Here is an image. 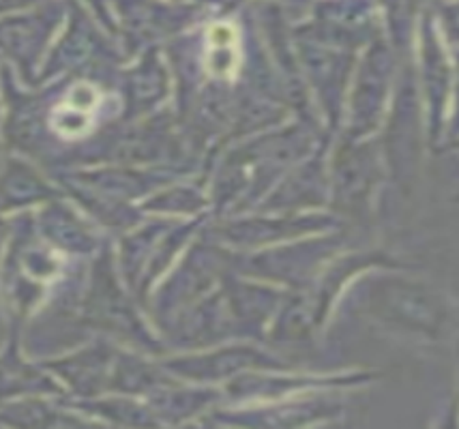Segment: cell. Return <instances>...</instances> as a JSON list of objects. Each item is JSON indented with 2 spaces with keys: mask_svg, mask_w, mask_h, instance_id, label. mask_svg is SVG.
Segmentation results:
<instances>
[{
  "mask_svg": "<svg viewBox=\"0 0 459 429\" xmlns=\"http://www.w3.org/2000/svg\"><path fill=\"white\" fill-rule=\"evenodd\" d=\"M7 153V149H4V144H3V140H0V159H3V155Z\"/></svg>",
  "mask_w": 459,
  "mask_h": 429,
  "instance_id": "obj_41",
  "label": "cell"
},
{
  "mask_svg": "<svg viewBox=\"0 0 459 429\" xmlns=\"http://www.w3.org/2000/svg\"><path fill=\"white\" fill-rule=\"evenodd\" d=\"M343 395V390H318L260 404H223L209 412L198 425L271 429L331 425L346 419L348 401Z\"/></svg>",
  "mask_w": 459,
  "mask_h": 429,
  "instance_id": "obj_12",
  "label": "cell"
},
{
  "mask_svg": "<svg viewBox=\"0 0 459 429\" xmlns=\"http://www.w3.org/2000/svg\"><path fill=\"white\" fill-rule=\"evenodd\" d=\"M9 236V219H3L0 217V266H3V256H4V245H7Z\"/></svg>",
  "mask_w": 459,
  "mask_h": 429,
  "instance_id": "obj_38",
  "label": "cell"
},
{
  "mask_svg": "<svg viewBox=\"0 0 459 429\" xmlns=\"http://www.w3.org/2000/svg\"><path fill=\"white\" fill-rule=\"evenodd\" d=\"M0 425L7 427H80L97 425L84 412L71 408L65 399L32 395L3 401L0 404Z\"/></svg>",
  "mask_w": 459,
  "mask_h": 429,
  "instance_id": "obj_27",
  "label": "cell"
},
{
  "mask_svg": "<svg viewBox=\"0 0 459 429\" xmlns=\"http://www.w3.org/2000/svg\"><path fill=\"white\" fill-rule=\"evenodd\" d=\"M125 61H129L127 54L117 50L110 39L97 30L91 15L75 0H69L67 26L43 61L37 82L32 86L54 82L67 75L117 78L120 72L118 64Z\"/></svg>",
  "mask_w": 459,
  "mask_h": 429,
  "instance_id": "obj_11",
  "label": "cell"
},
{
  "mask_svg": "<svg viewBox=\"0 0 459 429\" xmlns=\"http://www.w3.org/2000/svg\"><path fill=\"white\" fill-rule=\"evenodd\" d=\"M378 144L386 167V187H393L400 198L410 200L417 192L425 155L429 153L414 58L397 61L395 90L378 132Z\"/></svg>",
  "mask_w": 459,
  "mask_h": 429,
  "instance_id": "obj_5",
  "label": "cell"
},
{
  "mask_svg": "<svg viewBox=\"0 0 459 429\" xmlns=\"http://www.w3.org/2000/svg\"><path fill=\"white\" fill-rule=\"evenodd\" d=\"M333 138H326L314 153L290 167L254 210H264V213L329 210V149Z\"/></svg>",
  "mask_w": 459,
  "mask_h": 429,
  "instance_id": "obj_18",
  "label": "cell"
},
{
  "mask_svg": "<svg viewBox=\"0 0 459 429\" xmlns=\"http://www.w3.org/2000/svg\"><path fill=\"white\" fill-rule=\"evenodd\" d=\"M118 347L112 339L97 338L65 355L43 358L41 363L63 384L67 393L65 399H92L110 389L112 365Z\"/></svg>",
  "mask_w": 459,
  "mask_h": 429,
  "instance_id": "obj_20",
  "label": "cell"
},
{
  "mask_svg": "<svg viewBox=\"0 0 459 429\" xmlns=\"http://www.w3.org/2000/svg\"><path fill=\"white\" fill-rule=\"evenodd\" d=\"M65 195L60 184L29 157L7 153L0 159V217L26 213Z\"/></svg>",
  "mask_w": 459,
  "mask_h": 429,
  "instance_id": "obj_24",
  "label": "cell"
},
{
  "mask_svg": "<svg viewBox=\"0 0 459 429\" xmlns=\"http://www.w3.org/2000/svg\"><path fill=\"white\" fill-rule=\"evenodd\" d=\"M385 373L380 369H266L249 372L223 384L226 404H260L294 398V395L318 393V390H357L380 382Z\"/></svg>",
  "mask_w": 459,
  "mask_h": 429,
  "instance_id": "obj_10",
  "label": "cell"
},
{
  "mask_svg": "<svg viewBox=\"0 0 459 429\" xmlns=\"http://www.w3.org/2000/svg\"><path fill=\"white\" fill-rule=\"evenodd\" d=\"M35 224L43 241L50 243L54 249L71 260L97 256L108 243L74 204L65 202L63 195L35 210Z\"/></svg>",
  "mask_w": 459,
  "mask_h": 429,
  "instance_id": "obj_25",
  "label": "cell"
},
{
  "mask_svg": "<svg viewBox=\"0 0 459 429\" xmlns=\"http://www.w3.org/2000/svg\"><path fill=\"white\" fill-rule=\"evenodd\" d=\"M89 4L92 15H95L97 21L103 26V30H108V35L117 37L118 35V24L117 18H114V11L110 0H84Z\"/></svg>",
  "mask_w": 459,
  "mask_h": 429,
  "instance_id": "obj_34",
  "label": "cell"
},
{
  "mask_svg": "<svg viewBox=\"0 0 459 429\" xmlns=\"http://www.w3.org/2000/svg\"><path fill=\"white\" fill-rule=\"evenodd\" d=\"M365 235L352 227H337L255 252H237L238 273L266 281L281 290H303L318 277L333 258L360 245Z\"/></svg>",
  "mask_w": 459,
  "mask_h": 429,
  "instance_id": "obj_7",
  "label": "cell"
},
{
  "mask_svg": "<svg viewBox=\"0 0 459 429\" xmlns=\"http://www.w3.org/2000/svg\"><path fill=\"white\" fill-rule=\"evenodd\" d=\"M294 50H297L300 75L318 114L322 127L331 135L342 129L343 107L352 80L359 52L333 46L292 24Z\"/></svg>",
  "mask_w": 459,
  "mask_h": 429,
  "instance_id": "obj_9",
  "label": "cell"
},
{
  "mask_svg": "<svg viewBox=\"0 0 459 429\" xmlns=\"http://www.w3.org/2000/svg\"><path fill=\"white\" fill-rule=\"evenodd\" d=\"M71 408L84 412L97 423L123 427H160L155 412L144 398L123 393H103L92 399H65Z\"/></svg>",
  "mask_w": 459,
  "mask_h": 429,
  "instance_id": "obj_30",
  "label": "cell"
},
{
  "mask_svg": "<svg viewBox=\"0 0 459 429\" xmlns=\"http://www.w3.org/2000/svg\"><path fill=\"white\" fill-rule=\"evenodd\" d=\"M455 356H457V387L449 401V408H446V412H445V421H442V425H457L459 427V335L455 339Z\"/></svg>",
  "mask_w": 459,
  "mask_h": 429,
  "instance_id": "obj_35",
  "label": "cell"
},
{
  "mask_svg": "<svg viewBox=\"0 0 459 429\" xmlns=\"http://www.w3.org/2000/svg\"><path fill=\"white\" fill-rule=\"evenodd\" d=\"M445 153H459V135L455 140H451V142L442 144V149L438 150V155H445Z\"/></svg>",
  "mask_w": 459,
  "mask_h": 429,
  "instance_id": "obj_39",
  "label": "cell"
},
{
  "mask_svg": "<svg viewBox=\"0 0 459 429\" xmlns=\"http://www.w3.org/2000/svg\"><path fill=\"white\" fill-rule=\"evenodd\" d=\"M397 80V56L385 35L376 37L359 52L343 107L342 129L348 138L378 135L389 112Z\"/></svg>",
  "mask_w": 459,
  "mask_h": 429,
  "instance_id": "obj_8",
  "label": "cell"
},
{
  "mask_svg": "<svg viewBox=\"0 0 459 429\" xmlns=\"http://www.w3.org/2000/svg\"><path fill=\"white\" fill-rule=\"evenodd\" d=\"M41 0H0V18H7V15L20 13V11H26L35 4H39Z\"/></svg>",
  "mask_w": 459,
  "mask_h": 429,
  "instance_id": "obj_36",
  "label": "cell"
},
{
  "mask_svg": "<svg viewBox=\"0 0 459 429\" xmlns=\"http://www.w3.org/2000/svg\"><path fill=\"white\" fill-rule=\"evenodd\" d=\"M343 224L331 210H309V213H251L209 219L206 232L217 243L234 252H255L281 243L294 241L320 232H331Z\"/></svg>",
  "mask_w": 459,
  "mask_h": 429,
  "instance_id": "obj_15",
  "label": "cell"
},
{
  "mask_svg": "<svg viewBox=\"0 0 459 429\" xmlns=\"http://www.w3.org/2000/svg\"><path fill=\"white\" fill-rule=\"evenodd\" d=\"M428 4H436V3H442V0H425Z\"/></svg>",
  "mask_w": 459,
  "mask_h": 429,
  "instance_id": "obj_42",
  "label": "cell"
},
{
  "mask_svg": "<svg viewBox=\"0 0 459 429\" xmlns=\"http://www.w3.org/2000/svg\"><path fill=\"white\" fill-rule=\"evenodd\" d=\"M140 210L146 217H170V219L211 215V195L206 178L202 174L178 178L142 200Z\"/></svg>",
  "mask_w": 459,
  "mask_h": 429,
  "instance_id": "obj_28",
  "label": "cell"
},
{
  "mask_svg": "<svg viewBox=\"0 0 459 429\" xmlns=\"http://www.w3.org/2000/svg\"><path fill=\"white\" fill-rule=\"evenodd\" d=\"M172 380L177 378L161 365L160 356H151L144 355V352L120 346L117 358H114L108 393L146 398L152 390L161 389L163 384L172 382Z\"/></svg>",
  "mask_w": 459,
  "mask_h": 429,
  "instance_id": "obj_29",
  "label": "cell"
},
{
  "mask_svg": "<svg viewBox=\"0 0 459 429\" xmlns=\"http://www.w3.org/2000/svg\"><path fill=\"white\" fill-rule=\"evenodd\" d=\"M7 333H9V324H7V320H4L3 312H0V344H3L4 338H7Z\"/></svg>",
  "mask_w": 459,
  "mask_h": 429,
  "instance_id": "obj_40",
  "label": "cell"
},
{
  "mask_svg": "<svg viewBox=\"0 0 459 429\" xmlns=\"http://www.w3.org/2000/svg\"><path fill=\"white\" fill-rule=\"evenodd\" d=\"M163 344L170 352H191L237 339L221 286L202 301L174 316L160 329Z\"/></svg>",
  "mask_w": 459,
  "mask_h": 429,
  "instance_id": "obj_21",
  "label": "cell"
},
{
  "mask_svg": "<svg viewBox=\"0 0 459 429\" xmlns=\"http://www.w3.org/2000/svg\"><path fill=\"white\" fill-rule=\"evenodd\" d=\"M414 73H417L419 95L423 103L429 153L436 155L445 142L446 121H449L453 52L442 39L429 4L419 21L417 43H414Z\"/></svg>",
  "mask_w": 459,
  "mask_h": 429,
  "instance_id": "obj_14",
  "label": "cell"
},
{
  "mask_svg": "<svg viewBox=\"0 0 459 429\" xmlns=\"http://www.w3.org/2000/svg\"><path fill=\"white\" fill-rule=\"evenodd\" d=\"M333 135L320 123L292 116L280 127L228 144L206 170L212 219L254 210L294 164Z\"/></svg>",
  "mask_w": 459,
  "mask_h": 429,
  "instance_id": "obj_1",
  "label": "cell"
},
{
  "mask_svg": "<svg viewBox=\"0 0 459 429\" xmlns=\"http://www.w3.org/2000/svg\"><path fill=\"white\" fill-rule=\"evenodd\" d=\"M451 52H453V92H451L449 121H446V135H445V142L442 144L451 142V140H455L459 135V47Z\"/></svg>",
  "mask_w": 459,
  "mask_h": 429,
  "instance_id": "obj_33",
  "label": "cell"
},
{
  "mask_svg": "<svg viewBox=\"0 0 459 429\" xmlns=\"http://www.w3.org/2000/svg\"><path fill=\"white\" fill-rule=\"evenodd\" d=\"M161 365L177 380L194 384L223 387L230 380L249 372H266V369H299L297 363L277 355L262 341L232 339L223 344L191 352H170L160 356ZM309 369V367H307Z\"/></svg>",
  "mask_w": 459,
  "mask_h": 429,
  "instance_id": "obj_13",
  "label": "cell"
},
{
  "mask_svg": "<svg viewBox=\"0 0 459 429\" xmlns=\"http://www.w3.org/2000/svg\"><path fill=\"white\" fill-rule=\"evenodd\" d=\"M386 167L378 135L348 138L337 133L329 149V210L346 227L369 236L380 213Z\"/></svg>",
  "mask_w": 459,
  "mask_h": 429,
  "instance_id": "obj_4",
  "label": "cell"
},
{
  "mask_svg": "<svg viewBox=\"0 0 459 429\" xmlns=\"http://www.w3.org/2000/svg\"><path fill=\"white\" fill-rule=\"evenodd\" d=\"M67 269V256L43 241L32 210L9 217L0 266V312L9 327L24 329Z\"/></svg>",
  "mask_w": 459,
  "mask_h": 429,
  "instance_id": "obj_3",
  "label": "cell"
},
{
  "mask_svg": "<svg viewBox=\"0 0 459 429\" xmlns=\"http://www.w3.org/2000/svg\"><path fill=\"white\" fill-rule=\"evenodd\" d=\"M376 3H378L382 32L391 50L395 52L397 61L414 58L419 21L428 3L425 0H376Z\"/></svg>",
  "mask_w": 459,
  "mask_h": 429,
  "instance_id": "obj_31",
  "label": "cell"
},
{
  "mask_svg": "<svg viewBox=\"0 0 459 429\" xmlns=\"http://www.w3.org/2000/svg\"><path fill=\"white\" fill-rule=\"evenodd\" d=\"M32 395L67 398L63 384L54 378L50 369L24 350L22 329L9 327L7 338L0 346V404Z\"/></svg>",
  "mask_w": 459,
  "mask_h": 429,
  "instance_id": "obj_23",
  "label": "cell"
},
{
  "mask_svg": "<svg viewBox=\"0 0 459 429\" xmlns=\"http://www.w3.org/2000/svg\"><path fill=\"white\" fill-rule=\"evenodd\" d=\"M69 0H41L35 7L0 18V56L22 84L32 86L50 52V43L67 20Z\"/></svg>",
  "mask_w": 459,
  "mask_h": 429,
  "instance_id": "obj_16",
  "label": "cell"
},
{
  "mask_svg": "<svg viewBox=\"0 0 459 429\" xmlns=\"http://www.w3.org/2000/svg\"><path fill=\"white\" fill-rule=\"evenodd\" d=\"M232 270H237V252L209 236L204 226L146 301L144 312L157 333L180 312L215 292Z\"/></svg>",
  "mask_w": 459,
  "mask_h": 429,
  "instance_id": "obj_6",
  "label": "cell"
},
{
  "mask_svg": "<svg viewBox=\"0 0 459 429\" xmlns=\"http://www.w3.org/2000/svg\"><path fill=\"white\" fill-rule=\"evenodd\" d=\"M237 339L264 344L273 320L280 312L286 290L232 270L221 284Z\"/></svg>",
  "mask_w": 459,
  "mask_h": 429,
  "instance_id": "obj_22",
  "label": "cell"
},
{
  "mask_svg": "<svg viewBox=\"0 0 459 429\" xmlns=\"http://www.w3.org/2000/svg\"><path fill=\"white\" fill-rule=\"evenodd\" d=\"M395 338L442 344L453 338L457 312L453 298L417 269H376L360 275L342 305Z\"/></svg>",
  "mask_w": 459,
  "mask_h": 429,
  "instance_id": "obj_2",
  "label": "cell"
},
{
  "mask_svg": "<svg viewBox=\"0 0 459 429\" xmlns=\"http://www.w3.org/2000/svg\"><path fill=\"white\" fill-rule=\"evenodd\" d=\"M160 425H198L209 412L226 404L221 387L172 380L144 398Z\"/></svg>",
  "mask_w": 459,
  "mask_h": 429,
  "instance_id": "obj_26",
  "label": "cell"
},
{
  "mask_svg": "<svg viewBox=\"0 0 459 429\" xmlns=\"http://www.w3.org/2000/svg\"><path fill=\"white\" fill-rule=\"evenodd\" d=\"M442 39L451 50L459 47V0H442V3L429 4Z\"/></svg>",
  "mask_w": 459,
  "mask_h": 429,
  "instance_id": "obj_32",
  "label": "cell"
},
{
  "mask_svg": "<svg viewBox=\"0 0 459 429\" xmlns=\"http://www.w3.org/2000/svg\"><path fill=\"white\" fill-rule=\"evenodd\" d=\"M117 15L118 35L125 37L127 58L157 46L161 39L172 41L202 24L209 7L172 0H110Z\"/></svg>",
  "mask_w": 459,
  "mask_h": 429,
  "instance_id": "obj_17",
  "label": "cell"
},
{
  "mask_svg": "<svg viewBox=\"0 0 459 429\" xmlns=\"http://www.w3.org/2000/svg\"><path fill=\"white\" fill-rule=\"evenodd\" d=\"M455 202H457V204H459V195H455Z\"/></svg>",
  "mask_w": 459,
  "mask_h": 429,
  "instance_id": "obj_43",
  "label": "cell"
},
{
  "mask_svg": "<svg viewBox=\"0 0 459 429\" xmlns=\"http://www.w3.org/2000/svg\"><path fill=\"white\" fill-rule=\"evenodd\" d=\"M172 3H189V4H202V7L209 9H232L234 3L232 0H172Z\"/></svg>",
  "mask_w": 459,
  "mask_h": 429,
  "instance_id": "obj_37",
  "label": "cell"
},
{
  "mask_svg": "<svg viewBox=\"0 0 459 429\" xmlns=\"http://www.w3.org/2000/svg\"><path fill=\"white\" fill-rule=\"evenodd\" d=\"M123 99V123L138 121L168 107L174 97L172 69L160 46H149L134 56L129 67L118 72Z\"/></svg>",
  "mask_w": 459,
  "mask_h": 429,
  "instance_id": "obj_19",
  "label": "cell"
}]
</instances>
